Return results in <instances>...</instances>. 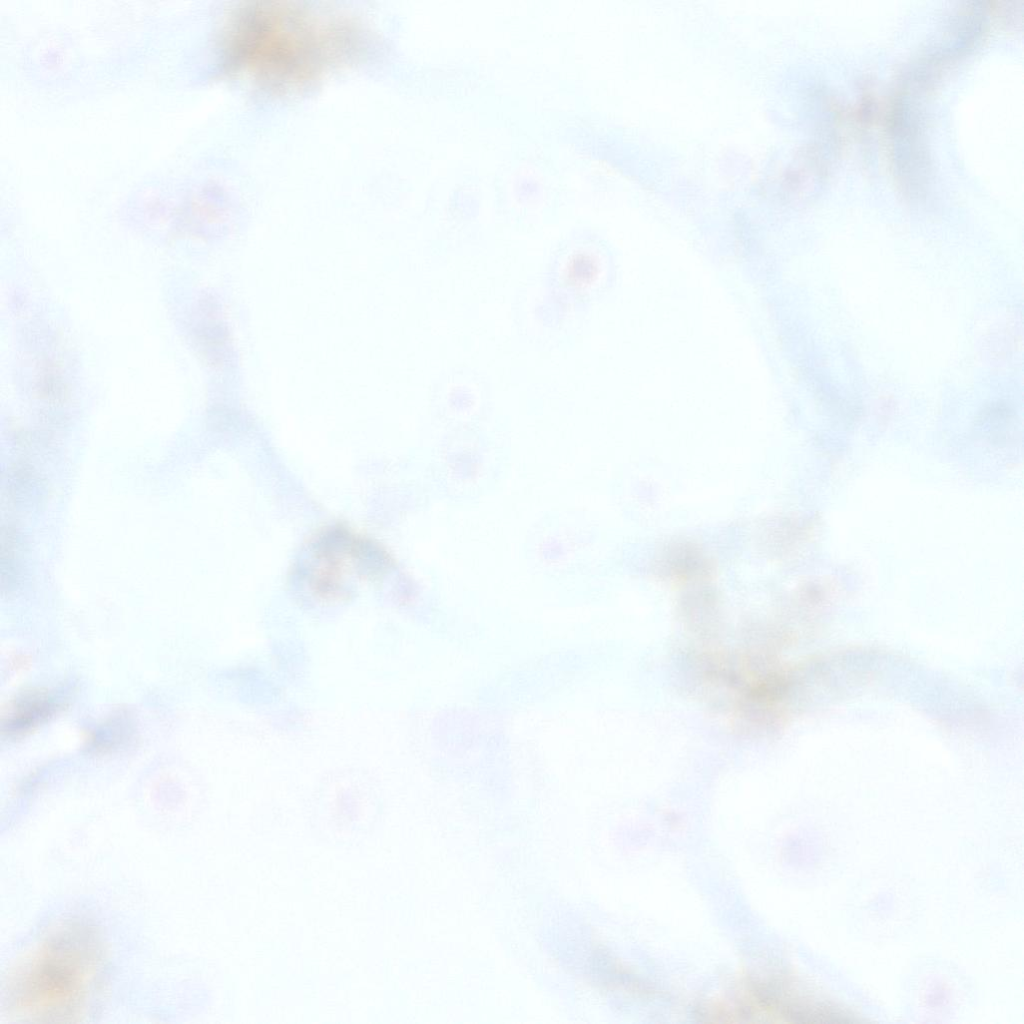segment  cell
<instances>
[{
  "instance_id": "3",
  "label": "cell",
  "mask_w": 1024,
  "mask_h": 1024,
  "mask_svg": "<svg viewBox=\"0 0 1024 1024\" xmlns=\"http://www.w3.org/2000/svg\"><path fill=\"white\" fill-rule=\"evenodd\" d=\"M389 566L388 554L377 543L334 526L310 541L296 576L313 593L332 598L350 593L355 582L381 576Z\"/></svg>"
},
{
  "instance_id": "2",
  "label": "cell",
  "mask_w": 1024,
  "mask_h": 1024,
  "mask_svg": "<svg viewBox=\"0 0 1024 1024\" xmlns=\"http://www.w3.org/2000/svg\"><path fill=\"white\" fill-rule=\"evenodd\" d=\"M103 960V943L94 927L79 920L56 924L10 969L4 990L8 1015L36 1023L80 1021Z\"/></svg>"
},
{
  "instance_id": "4",
  "label": "cell",
  "mask_w": 1024,
  "mask_h": 1024,
  "mask_svg": "<svg viewBox=\"0 0 1024 1024\" xmlns=\"http://www.w3.org/2000/svg\"><path fill=\"white\" fill-rule=\"evenodd\" d=\"M52 709L53 705L49 699L41 696L27 699L24 704L21 703L19 707L15 708L16 712L12 716H15L16 719L9 721V731H21L29 728L49 715Z\"/></svg>"
},
{
  "instance_id": "1",
  "label": "cell",
  "mask_w": 1024,
  "mask_h": 1024,
  "mask_svg": "<svg viewBox=\"0 0 1024 1024\" xmlns=\"http://www.w3.org/2000/svg\"><path fill=\"white\" fill-rule=\"evenodd\" d=\"M352 24L293 2L239 8L223 37L225 64L262 87L302 88L341 64L356 46Z\"/></svg>"
}]
</instances>
